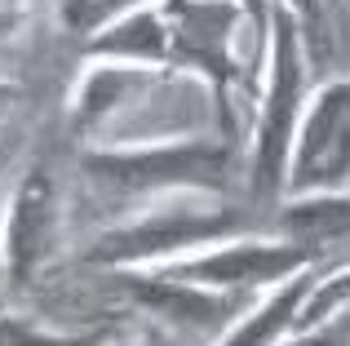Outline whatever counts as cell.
Wrapping results in <instances>:
<instances>
[{
	"label": "cell",
	"instance_id": "cell-1",
	"mask_svg": "<svg viewBox=\"0 0 350 346\" xmlns=\"http://www.w3.org/2000/svg\"><path fill=\"white\" fill-rule=\"evenodd\" d=\"M80 173L98 204L129 213L178 191H208L231 196L244 182V142L226 133L182 142H146V147H85Z\"/></svg>",
	"mask_w": 350,
	"mask_h": 346
},
{
	"label": "cell",
	"instance_id": "cell-2",
	"mask_svg": "<svg viewBox=\"0 0 350 346\" xmlns=\"http://www.w3.org/2000/svg\"><path fill=\"white\" fill-rule=\"evenodd\" d=\"M257 231H266V222L244 200L208 196V191H178V196H160L151 204L129 209L111 226H103L94 244L85 249V262L107 271L160 267V262L187 258V253H200L208 244Z\"/></svg>",
	"mask_w": 350,
	"mask_h": 346
},
{
	"label": "cell",
	"instance_id": "cell-3",
	"mask_svg": "<svg viewBox=\"0 0 350 346\" xmlns=\"http://www.w3.org/2000/svg\"><path fill=\"white\" fill-rule=\"evenodd\" d=\"M310 98V49L297 18L288 9L271 5L266 23V53L257 76V103H253V129L244 147V182L253 200H280L284 196V169L297 138L301 107Z\"/></svg>",
	"mask_w": 350,
	"mask_h": 346
},
{
	"label": "cell",
	"instance_id": "cell-4",
	"mask_svg": "<svg viewBox=\"0 0 350 346\" xmlns=\"http://www.w3.org/2000/svg\"><path fill=\"white\" fill-rule=\"evenodd\" d=\"M324 258L319 249H306L297 240H284L275 231H257V235H235V240L208 244L200 253L187 258L160 262V276L187 280V284H204V289H222V293H266V289L284 284L288 276L315 267Z\"/></svg>",
	"mask_w": 350,
	"mask_h": 346
},
{
	"label": "cell",
	"instance_id": "cell-5",
	"mask_svg": "<svg viewBox=\"0 0 350 346\" xmlns=\"http://www.w3.org/2000/svg\"><path fill=\"white\" fill-rule=\"evenodd\" d=\"M62 249V191L49 165H31L14 182L0 213V276L9 289H31Z\"/></svg>",
	"mask_w": 350,
	"mask_h": 346
},
{
	"label": "cell",
	"instance_id": "cell-6",
	"mask_svg": "<svg viewBox=\"0 0 350 346\" xmlns=\"http://www.w3.org/2000/svg\"><path fill=\"white\" fill-rule=\"evenodd\" d=\"M310 191H350V76L319 85L301 107L284 196Z\"/></svg>",
	"mask_w": 350,
	"mask_h": 346
},
{
	"label": "cell",
	"instance_id": "cell-7",
	"mask_svg": "<svg viewBox=\"0 0 350 346\" xmlns=\"http://www.w3.org/2000/svg\"><path fill=\"white\" fill-rule=\"evenodd\" d=\"M116 284L124 289V297L137 311L155 315L160 324L191 338H222L239 315L253 306V293H222V289H204V284H187V280L160 276L151 267H133V271H116Z\"/></svg>",
	"mask_w": 350,
	"mask_h": 346
},
{
	"label": "cell",
	"instance_id": "cell-8",
	"mask_svg": "<svg viewBox=\"0 0 350 346\" xmlns=\"http://www.w3.org/2000/svg\"><path fill=\"white\" fill-rule=\"evenodd\" d=\"M275 235L297 240L324 253L328 244L350 240V191H310V196H280L275 200Z\"/></svg>",
	"mask_w": 350,
	"mask_h": 346
},
{
	"label": "cell",
	"instance_id": "cell-9",
	"mask_svg": "<svg viewBox=\"0 0 350 346\" xmlns=\"http://www.w3.org/2000/svg\"><path fill=\"white\" fill-rule=\"evenodd\" d=\"M164 49H169V31H164V9L160 0L142 9H129L111 27L85 40V58L103 62H133V67H164Z\"/></svg>",
	"mask_w": 350,
	"mask_h": 346
},
{
	"label": "cell",
	"instance_id": "cell-10",
	"mask_svg": "<svg viewBox=\"0 0 350 346\" xmlns=\"http://www.w3.org/2000/svg\"><path fill=\"white\" fill-rule=\"evenodd\" d=\"M315 276H319V262L306 267V271H297V276H288L284 284L266 289V293L257 297V302L248 306L213 346H275L284 333L293 329L297 306H301V297H306V289L315 284Z\"/></svg>",
	"mask_w": 350,
	"mask_h": 346
},
{
	"label": "cell",
	"instance_id": "cell-11",
	"mask_svg": "<svg viewBox=\"0 0 350 346\" xmlns=\"http://www.w3.org/2000/svg\"><path fill=\"white\" fill-rule=\"evenodd\" d=\"M342 311H350V262H342V267H333V271H319L315 284L306 289V297H301V306H297L293 329H315V324L333 320V315H342Z\"/></svg>",
	"mask_w": 350,
	"mask_h": 346
},
{
	"label": "cell",
	"instance_id": "cell-12",
	"mask_svg": "<svg viewBox=\"0 0 350 346\" xmlns=\"http://www.w3.org/2000/svg\"><path fill=\"white\" fill-rule=\"evenodd\" d=\"M142 5H151V0H53V18L71 40H94L103 27H111L116 18Z\"/></svg>",
	"mask_w": 350,
	"mask_h": 346
},
{
	"label": "cell",
	"instance_id": "cell-13",
	"mask_svg": "<svg viewBox=\"0 0 350 346\" xmlns=\"http://www.w3.org/2000/svg\"><path fill=\"white\" fill-rule=\"evenodd\" d=\"M103 342H107V329L62 333V329H49V324L31 320V315L0 311V346H103Z\"/></svg>",
	"mask_w": 350,
	"mask_h": 346
},
{
	"label": "cell",
	"instance_id": "cell-14",
	"mask_svg": "<svg viewBox=\"0 0 350 346\" xmlns=\"http://www.w3.org/2000/svg\"><path fill=\"white\" fill-rule=\"evenodd\" d=\"M275 346H350V311L333 315V320L315 324V329H293Z\"/></svg>",
	"mask_w": 350,
	"mask_h": 346
},
{
	"label": "cell",
	"instance_id": "cell-15",
	"mask_svg": "<svg viewBox=\"0 0 350 346\" xmlns=\"http://www.w3.org/2000/svg\"><path fill=\"white\" fill-rule=\"evenodd\" d=\"M271 5L288 9V14L297 18L301 36H306V49H315V40H324V31H328V14H324V0H271Z\"/></svg>",
	"mask_w": 350,
	"mask_h": 346
},
{
	"label": "cell",
	"instance_id": "cell-16",
	"mask_svg": "<svg viewBox=\"0 0 350 346\" xmlns=\"http://www.w3.org/2000/svg\"><path fill=\"white\" fill-rule=\"evenodd\" d=\"M31 18V0H0V44H9Z\"/></svg>",
	"mask_w": 350,
	"mask_h": 346
},
{
	"label": "cell",
	"instance_id": "cell-17",
	"mask_svg": "<svg viewBox=\"0 0 350 346\" xmlns=\"http://www.w3.org/2000/svg\"><path fill=\"white\" fill-rule=\"evenodd\" d=\"M18 103H23V85L0 76V120H9V116L18 111Z\"/></svg>",
	"mask_w": 350,
	"mask_h": 346
},
{
	"label": "cell",
	"instance_id": "cell-18",
	"mask_svg": "<svg viewBox=\"0 0 350 346\" xmlns=\"http://www.w3.org/2000/svg\"><path fill=\"white\" fill-rule=\"evenodd\" d=\"M235 5L244 9V14H248V18H253V23L266 31V23H271V0H235Z\"/></svg>",
	"mask_w": 350,
	"mask_h": 346
},
{
	"label": "cell",
	"instance_id": "cell-19",
	"mask_svg": "<svg viewBox=\"0 0 350 346\" xmlns=\"http://www.w3.org/2000/svg\"><path fill=\"white\" fill-rule=\"evenodd\" d=\"M103 346H155V342L151 338H111V333H107Z\"/></svg>",
	"mask_w": 350,
	"mask_h": 346
}]
</instances>
